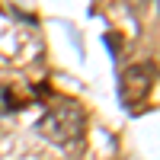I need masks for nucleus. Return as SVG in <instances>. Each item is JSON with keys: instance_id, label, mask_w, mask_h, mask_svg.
<instances>
[{"instance_id": "2", "label": "nucleus", "mask_w": 160, "mask_h": 160, "mask_svg": "<svg viewBox=\"0 0 160 160\" xmlns=\"http://www.w3.org/2000/svg\"><path fill=\"white\" fill-rule=\"evenodd\" d=\"M154 87V61H141V64H131V68L122 74V102L125 106H138L141 99H148V93Z\"/></svg>"}, {"instance_id": "1", "label": "nucleus", "mask_w": 160, "mask_h": 160, "mask_svg": "<svg viewBox=\"0 0 160 160\" xmlns=\"http://www.w3.org/2000/svg\"><path fill=\"white\" fill-rule=\"evenodd\" d=\"M35 128H38V135H45L51 144H74V141L83 138V131H87L83 106L77 99H68V96H55Z\"/></svg>"}, {"instance_id": "3", "label": "nucleus", "mask_w": 160, "mask_h": 160, "mask_svg": "<svg viewBox=\"0 0 160 160\" xmlns=\"http://www.w3.org/2000/svg\"><path fill=\"white\" fill-rule=\"evenodd\" d=\"M29 93L19 90L16 83H3L0 87V115H10V112H22L29 106Z\"/></svg>"}]
</instances>
